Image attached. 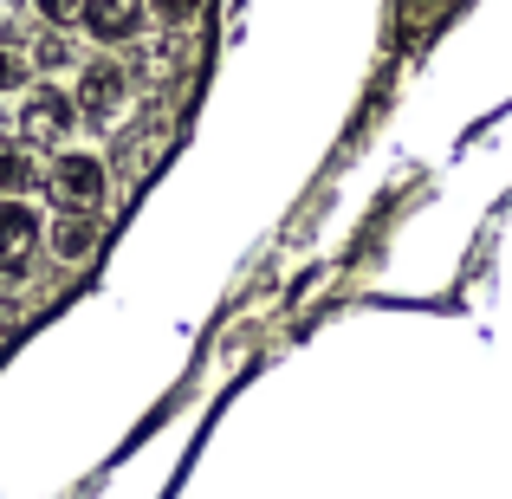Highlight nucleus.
Listing matches in <instances>:
<instances>
[{"label":"nucleus","instance_id":"1","mask_svg":"<svg viewBox=\"0 0 512 499\" xmlns=\"http://www.w3.org/2000/svg\"><path fill=\"white\" fill-rule=\"evenodd\" d=\"M46 182H52V195H59V214H98L104 195H111V169L91 150H59V163L46 169Z\"/></svg>","mask_w":512,"mask_h":499},{"label":"nucleus","instance_id":"2","mask_svg":"<svg viewBox=\"0 0 512 499\" xmlns=\"http://www.w3.org/2000/svg\"><path fill=\"white\" fill-rule=\"evenodd\" d=\"M78 117H85L78 98H65V91H33V98L20 104V143H33V150H65Z\"/></svg>","mask_w":512,"mask_h":499},{"label":"nucleus","instance_id":"3","mask_svg":"<svg viewBox=\"0 0 512 499\" xmlns=\"http://www.w3.org/2000/svg\"><path fill=\"white\" fill-rule=\"evenodd\" d=\"M72 98H78V111H85L91 124H117V111L130 104V72L98 59V65H85V72H78Z\"/></svg>","mask_w":512,"mask_h":499},{"label":"nucleus","instance_id":"4","mask_svg":"<svg viewBox=\"0 0 512 499\" xmlns=\"http://www.w3.org/2000/svg\"><path fill=\"white\" fill-rule=\"evenodd\" d=\"M98 214H59V221L46 227V240H52V253H59V266H85L91 253H98Z\"/></svg>","mask_w":512,"mask_h":499},{"label":"nucleus","instance_id":"5","mask_svg":"<svg viewBox=\"0 0 512 499\" xmlns=\"http://www.w3.org/2000/svg\"><path fill=\"white\" fill-rule=\"evenodd\" d=\"M39 240V214L26 195H0V260H20Z\"/></svg>","mask_w":512,"mask_h":499},{"label":"nucleus","instance_id":"6","mask_svg":"<svg viewBox=\"0 0 512 499\" xmlns=\"http://www.w3.org/2000/svg\"><path fill=\"white\" fill-rule=\"evenodd\" d=\"M39 175H33V156L26 150H0V195H26Z\"/></svg>","mask_w":512,"mask_h":499},{"label":"nucleus","instance_id":"7","mask_svg":"<svg viewBox=\"0 0 512 499\" xmlns=\"http://www.w3.org/2000/svg\"><path fill=\"white\" fill-rule=\"evenodd\" d=\"M33 7H39V20H46V26H59V33H65L72 20H85L91 0H33Z\"/></svg>","mask_w":512,"mask_h":499},{"label":"nucleus","instance_id":"8","mask_svg":"<svg viewBox=\"0 0 512 499\" xmlns=\"http://www.w3.org/2000/svg\"><path fill=\"white\" fill-rule=\"evenodd\" d=\"M26 85V59L20 52H0V91H20Z\"/></svg>","mask_w":512,"mask_h":499},{"label":"nucleus","instance_id":"9","mask_svg":"<svg viewBox=\"0 0 512 499\" xmlns=\"http://www.w3.org/2000/svg\"><path fill=\"white\" fill-rule=\"evenodd\" d=\"M20 7H26V0H0V26H7V20H13Z\"/></svg>","mask_w":512,"mask_h":499}]
</instances>
